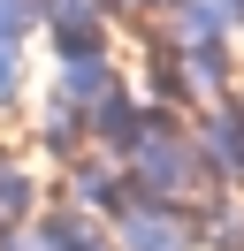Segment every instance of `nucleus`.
<instances>
[{
	"label": "nucleus",
	"mask_w": 244,
	"mask_h": 251,
	"mask_svg": "<svg viewBox=\"0 0 244 251\" xmlns=\"http://www.w3.org/2000/svg\"><path fill=\"white\" fill-rule=\"evenodd\" d=\"M38 221V183L23 160H0V228H30Z\"/></svg>",
	"instance_id": "0eeeda50"
},
{
	"label": "nucleus",
	"mask_w": 244,
	"mask_h": 251,
	"mask_svg": "<svg viewBox=\"0 0 244 251\" xmlns=\"http://www.w3.org/2000/svg\"><path fill=\"white\" fill-rule=\"evenodd\" d=\"M54 92L69 99V107H99L107 92H122V76H115V61H107V46H84V53H61L54 61Z\"/></svg>",
	"instance_id": "39448f33"
},
{
	"label": "nucleus",
	"mask_w": 244,
	"mask_h": 251,
	"mask_svg": "<svg viewBox=\"0 0 244 251\" xmlns=\"http://www.w3.org/2000/svg\"><path fill=\"white\" fill-rule=\"evenodd\" d=\"M30 31H38V0H0V38H8V46H23Z\"/></svg>",
	"instance_id": "9d476101"
},
{
	"label": "nucleus",
	"mask_w": 244,
	"mask_h": 251,
	"mask_svg": "<svg viewBox=\"0 0 244 251\" xmlns=\"http://www.w3.org/2000/svg\"><path fill=\"white\" fill-rule=\"evenodd\" d=\"M23 84H30V69H23V46H8V38H0V114H8L15 99H23Z\"/></svg>",
	"instance_id": "1a4fd4ad"
},
{
	"label": "nucleus",
	"mask_w": 244,
	"mask_h": 251,
	"mask_svg": "<svg viewBox=\"0 0 244 251\" xmlns=\"http://www.w3.org/2000/svg\"><path fill=\"white\" fill-rule=\"evenodd\" d=\"M160 31L168 46H229L244 31V0H168Z\"/></svg>",
	"instance_id": "7ed1b4c3"
},
{
	"label": "nucleus",
	"mask_w": 244,
	"mask_h": 251,
	"mask_svg": "<svg viewBox=\"0 0 244 251\" xmlns=\"http://www.w3.org/2000/svg\"><path fill=\"white\" fill-rule=\"evenodd\" d=\"M38 31H54L61 53L107 46V0H38Z\"/></svg>",
	"instance_id": "423d86ee"
},
{
	"label": "nucleus",
	"mask_w": 244,
	"mask_h": 251,
	"mask_svg": "<svg viewBox=\"0 0 244 251\" xmlns=\"http://www.w3.org/2000/svg\"><path fill=\"white\" fill-rule=\"evenodd\" d=\"M107 228H115V251H198V213L176 198H145V190H130V205Z\"/></svg>",
	"instance_id": "f03ea898"
},
{
	"label": "nucleus",
	"mask_w": 244,
	"mask_h": 251,
	"mask_svg": "<svg viewBox=\"0 0 244 251\" xmlns=\"http://www.w3.org/2000/svg\"><path fill=\"white\" fill-rule=\"evenodd\" d=\"M130 183L145 190V198H176V205H191L198 190H214V175H206V152H198V137L176 122L168 107H152V122H145V137L130 145Z\"/></svg>",
	"instance_id": "f257e3e1"
},
{
	"label": "nucleus",
	"mask_w": 244,
	"mask_h": 251,
	"mask_svg": "<svg viewBox=\"0 0 244 251\" xmlns=\"http://www.w3.org/2000/svg\"><path fill=\"white\" fill-rule=\"evenodd\" d=\"M38 251H115V228H107L99 213H84V205H38Z\"/></svg>",
	"instance_id": "20e7f679"
},
{
	"label": "nucleus",
	"mask_w": 244,
	"mask_h": 251,
	"mask_svg": "<svg viewBox=\"0 0 244 251\" xmlns=\"http://www.w3.org/2000/svg\"><path fill=\"white\" fill-rule=\"evenodd\" d=\"M107 8H137V16H160L168 0H107Z\"/></svg>",
	"instance_id": "9b49d317"
},
{
	"label": "nucleus",
	"mask_w": 244,
	"mask_h": 251,
	"mask_svg": "<svg viewBox=\"0 0 244 251\" xmlns=\"http://www.w3.org/2000/svg\"><path fill=\"white\" fill-rule=\"evenodd\" d=\"M198 244H214V251H244V198H221L206 221H198Z\"/></svg>",
	"instance_id": "6e6552de"
}]
</instances>
